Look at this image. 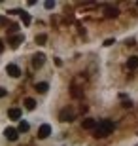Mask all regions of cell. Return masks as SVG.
I'll use <instances>...</instances> for the list:
<instances>
[{"label": "cell", "instance_id": "obj_7", "mask_svg": "<svg viewBox=\"0 0 138 146\" xmlns=\"http://www.w3.org/2000/svg\"><path fill=\"white\" fill-rule=\"evenodd\" d=\"M81 127H83V129H95V127H96V119L85 118L83 121H81Z\"/></svg>", "mask_w": 138, "mask_h": 146}, {"label": "cell", "instance_id": "obj_17", "mask_svg": "<svg viewBox=\"0 0 138 146\" xmlns=\"http://www.w3.org/2000/svg\"><path fill=\"white\" fill-rule=\"evenodd\" d=\"M53 6H55V2H46V10H51Z\"/></svg>", "mask_w": 138, "mask_h": 146}, {"label": "cell", "instance_id": "obj_4", "mask_svg": "<svg viewBox=\"0 0 138 146\" xmlns=\"http://www.w3.org/2000/svg\"><path fill=\"white\" fill-rule=\"evenodd\" d=\"M59 118H61V121H72V119H74V112L70 108H64V110H61Z\"/></svg>", "mask_w": 138, "mask_h": 146}, {"label": "cell", "instance_id": "obj_8", "mask_svg": "<svg viewBox=\"0 0 138 146\" xmlns=\"http://www.w3.org/2000/svg\"><path fill=\"white\" fill-rule=\"evenodd\" d=\"M8 118L10 119H19L21 118V110L19 108H10L8 110Z\"/></svg>", "mask_w": 138, "mask_h": 146}, {"label": "cell", "instance_id": "obj_2", "mask_svg": "<svg viewBox=\"0 0 138 146\" xmlns=\"http://www.w3.org/2000/svg\"><path fill=\"white\" fill-rule=\"evenodd\" d=\"M49 135H51V125H48V123L40 125V129H38V139H48Z\"/></svg>", "mask_w": 138, "mask_h": 146}, {"label": "cell", "instance_id": "obj_16", "mask_svg": "<svg viewBox=\"0 0 138 146\" xmlns=\"http://www.w3.org/2000/svg\"><path fill=\"white\" fill-rule=\"evenodd\" d=\"M119 11L116 10V8H106V17H116Z\"/></svg>", "mask_w": 138, "mask_h": 146}, {"label": "cell", "instance_id": "obj_5", "mask_svg": "<svg viewBox=\"0 0 138 146\" xmlns=\"http://www.w3.org/2000/svg\"><path fill=\"white\" fill-rule=\"evenodd\" d=\"M6 72H8L11 78H19V76H21V68L17 65H8L6 66Z\"/></svg>", "mask_w": 138, "mask_h": 146}, {"label": "cell", "instance_id": "obj_13", "mask_svg": "<svg viewBox=\"0 0 138 146\" xmlns=\"http://www.w3.org/2000/svg\"><path fill=\"white\" fill-rule=\"evenodd\" d=\"M48 89H49L48 82H40V84H36V91H40V93H46Z\"/></svg>", "mask_w": 138, "mask_h": 146}, {"label": "cell", "instance_id": "obj_3", "mask_svg": "<svg viewBox=\"0 0 138 146\" xmlns=\"http://www.w3.org/2000/svg\"><path fill=\"white\" fill-rule=\"evenodd\" d=\"M44 63H46V55L44 53H36L32 57V66H34V68H40Z\"/></svg>", "mask_w": 138, "mask_h": 146}, {"label": "cell", "instance_id": "obj_15", "mask_svg": "<svg viewBox=\"0 0 138 146\" xmlns=\"http://www.w3.org/2000/svg\"><path fill=\"white\" fill-rule=\"evenodd\" d=\"M46 42H48V36H46V34H38L36 36V44L38 46H44Z\"/></svg>", "mask_w": 138, "mask_h": 146}, {"label": "cell", "instance_id": "obj_18", "mask_svg": "<svg viewBox=\"0 0 138 146\" xmlns=\"http://www.w3.org/2000/svg\"><path fill=\"white\" fill-rule=\"evenodd\" d=\"M6 93H8V91H6L4 87H0V99H2V97H6Z\"/></svg>", "mask_w": 138, "mask_h": 146}, {"label": "cell", "instance_id": "obj_20", "mask_svg": "<svg viewBox=\"0 0 138 146\" xmlns=\"http://www.w3.org/2000/svg\"><path fill=\"white\" fill-rule=\"evenodd\" d=\"M114 42H116V40H114V38H110V40H106V42H104V46H112Z\"/></svg>", "mask_w": 138, "mask_h": 146}, {"label": "cell", "instance_id": "obj_21", "mask_svg": "<svg viewBox=\"0 0 138 146\" xmlns=\"http://www.w3.org/2000/svg\"><path fill=\"white\" fill-rule=\"evenodd\" d=\"M0 51H4V42L0 40Z\"/></svg>", "mask_w": 138, "mask_h": 146}, {"label": "cell", "instance_id": "obj_9", "mask_svg": "<svg viewBox=\"0 0 138 146\" xmlns=\"http://www.w3.org/2000/svg\"><path fill=\"white\" fill-rule=\"evenodd\" d=\"M127 68H129V70H134V68H138V57H129Z\"/></svg>", "mask_w": 138, "mask_h": 146}, {"label": "cell", "instance_id": "obj_11", "mask_svg": "<svg viewBox=\"0 0 138 146\" xmlns=\"http://www.w3.org/2000/svg\"><path fill=\"white\" fill-rule=\"evenodd\" d=\"M30 129V125H28V121H19V127H17V133H27V131Z\"/></svg>", "mask_w": 138, "mask_h": 146}, {"label": "cell", "instance_id": "obj_19", "mask_svg": "<svg viewBox=\"0 0 138 146\" xmlns=\"http://www.w3.org/2000/svg\"><path fill=\"white\" fill-rule=\"evenodd\" d=\"M17 29H19V27H17V25H10V33H15Z\"/></svg>", "mask_w": 138, "mask_h": 146}, {"label": "cell", "instance_id": "obj_14", "mask_svg": "<svg viewBox=\"0 0 138 146\" xmlns=\"http://www.w3.org/2000/svg\"><path fill=\"white\" fill-rule=\"evenodd\" d=\"M19 15H21V21L25 23V25H30V15H28L27 11H23V10H19Z\"/></svg>", "mask_w": 138, "mask_h": 146}, {"label": "cell", "instance_id": "obj_6", "mask_svg": "<svg viewBox=\"0 0 138 146\" xmlns=\"http://www.w3.org/2000/svg\"><path fill=\"white\" fill-rule=\"evenodd\" d=\"M4 135L8 141H17V137H19V133H17V129H13V127H8V129L4 131Z\"/></svg>", "mask_w": 138, "mask_h": 146}, {"label": "cell", "instance_id": "obj_10", "mask_svg": "<svg viewBox=\"0 0 138 146\" xmlns=\"http://www.w3.org/2000/svg\"><path fill=\"white\" fill-rule=\"evenodd\" d=\"M21 42H23V34H17V36H11V38H10L11 48H17V46H19Z\"/></svg>", "mask_w": 138, "mask_h": 146}, {"label": "cell", "instance_id": "obj_12", "mask_svg": "<svg viewBox=\"0 0 138 146\" xmlns=\"http://www.w3.org/2000/svg\"><path fill=\"white\" fill-rule=\"evenodd\" d=\"M25 108H27V110H34V108H36V101L30 99V97L25 99Z\"/></svg>", "mask_w": 138, "mask_h": 146}, {"label": "cell", "instance_id": "obj_1", "mask_svg": "<svg viewBox=\"0 0 138 146\" xmlns=\"http://www.w3.org/2000/svg\"><path fill=\"white\" fill-rule=\"evenodd\" d=\"M114 121L112 119H100V121H96V127L93 131H95V137L96 139H102V137H108L114 131Z\"/></svg>", "mask_w": 138, "mask_h": 146}]
</instances>
